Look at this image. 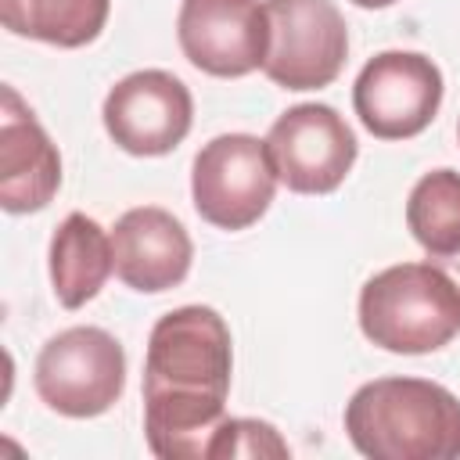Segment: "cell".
Returning a JSON list of instances; mask_svg holds the SVG:
<instances>
[{
  "mask_svg": "<svg viewBox=\"0 0 460 460\" xmlns=\"http://www.w3.org/2000/svg\"><path fill=\"white\" fill-rule=\"evenodd\" d=\"M234 341L212 305L165 313L147 338L144 438L162 460H205L208 438L226 417Z\"/></svg>",
  "mask_w": 460,
  "mask_h": 460,
  "instance_id": "6da1fadb",
  "label": "cell"
},
{
  "mask_svg": "<svg viewBox=\"0 0 460 460\" xmlns=\"http://www.w3.org/2000/svg\"><path fill=\"white\" fill-rule=\"evenodd\" d=\"M442 72L428 54L381 50L359 68L352 108L363 129L377 140H410L431 126L442 108Z\"/></svg>",
  "mask_w": 460,
  "mask_h": 460,
  "instance_id": "8992f818",
  "label": "cell"
},
{
  "mask_svg": "<svg viewBox=\"0 0 460 460\" xmlns=\"http://www.w3.org/2000/svg\"><path fill=\"white\" fill-rule=\"evenodd\" d=\"M111 252L115 277L140 295H158L183 284L194 259L187 226L158 205L122 212L111 230Z\"/></svg>",
  "mask_w": 460,
  "mask_h": 460,
  "instance_id": "7c38bea8",
  "label": "cell"
},
{
  "mask_svg": "<svg viewBox=\"0 0 460 460\" xmlns=\"http://www.w3.org/2000/svg\"><path fill=\"white\" fill-rule=\"evenodd\" d=\"M61 187V155L14 86L0 90V205L40 212Z\"/></svg>",
  "mask_w": 460,
  "mask_h": 460,
  "instance_id": "8fae6325",
  "label": "cell"
},
{
  "mask_svg": "<svg viewBox=\"0 0 460 460\" xmlns=\"http://www.w3.org/2000/svg\"><path fill=\"white\" fill-rule=\"evenodd\" d=\"M456 140H460V122H456Z\"/></svg>",
  "mask_w": 460,
  "mask_h": 460,
  "instance_id": "d6986e66",
  "label": "cell"
},
{
  "mask_svg": "<svg viewBox=\"0 0 460 460\" xmlns=\"http://www.w3.org/2000/svg\"><path fill=\"white\" fill-rule=\"evenodd\" d=\"M356 7H370V11H377V7H392L395 0H352Z\"/></svg>",
  "mask_w": 460,
  "mask_h": 460,
  "instance_id": "ac0fdd59",
  "label": "cell"
},
{
  "mask_svg": "<svg viewBox=\"0 0 460 460\" xmlns=\"http://www.w3.org/2000/svg\"><path fill=\"white\" fill-rule=\"evenodd\" d=\"M101 119L126 155L155 158L183 144L194 122V101L180 75L165 68H140L108 90Z\"/></svg>",
  "mask_w": 460,
  "mask_h": 460,
  "instance_id": "9c48e42d",
  "label": "cell"
},
{
  "mask_svg": "<svg viewBox=\"0 0 460 460\" xmlns=\"http://www.w3.org/2000/svg\"><path fill=\"white\" fill-rule=\"evenodd\" d=\"M431 262H435L438 270H446V277L460 288V252H456V255H446V259H431Z\"/></svg>",
  "mask_w": 460,
  "mask_h": 460,
  "instance_id": "e0dca14e",
  "label": "cell"
},
{
  "mask_svg": "<svg viewBox=\"0 0 460 460\" xmlns=\"http://www.w3.org/2000/svg\"><path fill=\"white\" fill-rule=\"evenodd\" d=\"M359 331L385 352H438L460 334V288L431 259L388 266L359 291Z\"/></svg>",
  "mask_w": 460,
  "mask_h": 460,
  "instance_id": "3957f363",
  "label": "cell"
},
{
  "mask_svg": "<svg viewBox=\"0 0 460 460\" xmlns=\"http://www.w3.org/2000/svg\"><path fill=\"white\" fill-rule=\"evenodd\" d=\"M266 79L284 90L331 86L349 58V29L334 0H266Z\"/></svg>",
  "mask_w": 460,
  "mask_h": 460,
  "instance_id": "52a82bcc",
  "label": "cell"
},
{
  "mask_svg": "<svg viewBox=\"0 0 460 460\" xmlns=\"http://www.w3.org/2000/svg\"><path fill=\"white\" fill-rule=\"evenodd\" d=\"M291 446L270 420L255 417H223L208 438L205 460H284Z\"/></svg>",
  "mask_w": 460,
  "mask_h": 460,
  "instance_id": "2e32d148",
  "label": "cell"
},
{
  "mask_svg": "<svg viewBox=\"0 0 460 460\" xmlns=\"http://www.w3.org/2000/svg\"><path fill=\"white\" fill-rule=\"evenodd\" d=\"M32 385L61 417H101L126 388V352L104 327L58 331L36 356Z\"/></svg>",
  "mask_w": 460,
  "mask_h": 460,
  "instance_id": "277c9868",
  "label": "cell"
},
{
  "mask_svg": "<svg viewBox=\"0 0 460 460\" xmlns=\"http://www.w3.org/2000/svg\"><path fill=\"white\" fill-rule=\"evenodd\" d=\"M115 273L111 234L86 212H68L50 237V284L65 309H79Z\"/></svg>",
  "mask_w": 460,
  "mask_h": 460,
  "instance_id": "4fadbf2b",
  "label": "cell"
},
{
  "mask_svg": "<svg viewBox=\"0 0 460 460\" xmlns=\"http://www.w3.org/2000/svg\"><path fill=\"white\" fill-rule=\"evenodd\" d=\"M345 435L370 460H456L460 399L424 377H377L345 402Z\"/></svg>",
  "mask_w": 460,
  "mask_h": 460,
  "instance_id": "7a4b0ae2",
  "label": "cell"
},
{
  "mask_svg": "<svg viewBox=\"0 0 460 460\" xmlns=\"http://www.w3.org/2000/svg\"><path fill=\"white\" fill-rule=\"evenodd\" d=\"M277 169L266 140L252 133L212 137L190 165V198L205 223L219 230H248L277 194Z\"/></svg>",
  "mask_w": 460,
  "mask_h": 460,
  "instance_id": "5b68a950",
  "label": "cell"
},
{
  "mask_svg": "<svg viewBox=\"0 0 460 460\" xmlns=\"http://www.w3.org/2000/svg\"><path fill=\"white\" fill-rule=\"evenodd\" d=\"M111 0H0V22L14 36L54 47H86L101 36Z\"/></svg>",
  "mask_w": 460,
  "mask_h": 460,
  "instance_id": "5bb4252c",
  "label": "cell"
},
{
  "mask_svg": "<svg viewBox=\"0 0 460 460\" xmlns=\"http://www.w3.org/2000/svg\"><path fill=\"white\" fill-rule=\"evenodd\" d=\"M176 40L198 72L241 79L266 61L270 14L259 0H183L176 14Z\"/></svg>",
  "mask_w": 460,
  "mask_h": 460,
  "instance_id": "30bf717a",
  "label": "cell"
},
{
  "mask_svg": "<svg viewBox=\"0 0 460 460\" xmlns=\"http://www.w3.org/2000/svg\"><path fill=\"white\" fill-rule=\"evenodd\" d=\"M277 180L295 194H331L356 165L359 144L352 126L331 104H295L266 133Z\"/></svg>",
  "mask_w": 460,
  "mask_h": 460,
  "instance_id": "ba28073f",
  "label": "cell"
},
{
  "mask_svg": "<svg viewBox=\"0 0 460 460\" xmlns=\"http://www.w3.org/2000/svg\"><path fill=\"white\" fill-rule=\"evenodd\" d=\"M406 226L428 259H446L460 252V172L431 169L406 198Z\"/></svg>",
  "mask_w": 460,
  "mask_h": 460,
  "instance_id": "9a60e30c",
  "label": "cell"
}]
</instances>
